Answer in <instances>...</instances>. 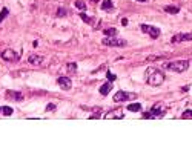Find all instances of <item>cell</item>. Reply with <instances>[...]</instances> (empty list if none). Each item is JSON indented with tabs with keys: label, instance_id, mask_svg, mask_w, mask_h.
<instances>
[{
	"label": "cell",
	"instance_id": "obj_1",
	"mask_svg": "<svg viewBox=\"0 0 192 158\" xmlns=\"http://www.w3.org/2000/svg\"><path fill=\"white\" fill-rule=\"evenodd\" d=\"M187 68H189L187 60H175V62L165 63V69H169V71H174V72H184Z\"/></svg>",
	"mask_w": 192,
	"mask_h": 158
},
{
	"label": "cell",
	"instance_id": "obj_2",
	"mask_svg": "<svg viewBox=\"0 0 192 158\" xmlns=\"http://www.w3.org/2000/svg\"><path fill=\"white\" fill-rule=\"evenodd\" d=\"M146 81L151 86H160L165 81V75L160 71H155V69H151V71L146 74Z\"/></svg>",
	"mask_w": 192,
	"mask_h": 158
},
{
	"label": "cell",
	"instance_id": "obj_3",
	"mask_svg": "<svg viewBox=\"0 0 192 158\" xmlns=\"http://www.w3.org/2000/svg\"><path fill=\"white\" fill-rule=\"evenodd\" d=\"M103 45L114 46V48H121V46H126V42L121 40V39H115V36H114V37H104L103 39Z\"/></svg>",
	"mask_w": 192,
	"mask_h": 158
},
{
	"label": "cell",
	"instance_id": "obj_4",
	"mask_svg": "<svg viewBox=\"0 0 192 158\" xmlns=\"http://www.w3.org/2000/svg\"><path fill=\"white\" fill-rule=\"evenodd\" d=\"M142 31L146 32L148 36H151L152 39L160 37V29H158V28H155V26H151V25H142Z\"/></svg>",
	"mask_w": 192,
	"mask_h": 158
},
{
	"label": "cell",
	"instance_id": "obj_5",
	"mask_svg": "<svg viewBox=\"0 0 192 158\" xmlns=\"http://www.w3.org/2000/svg\"><path fill=\"white\" fill-rule=\"evenodd\" d=\"M165 112H166V108H165V104H162V103H155L152 106V109H151L152 117H162V115H165Z\"/></svg>",
	"mask_w": 192,
	"mask_h": 158
},
{
	"label": "cell",
	"instance_id": "obj_6",
	"mask_svg": "<svg viewBox=\"0 0 192 158\" xmlns=\"http://www.w3.org/2000/svg\"><path fill=\"white\" fill-rule=\"evenodd\" d=\"M104 118H108V120H120V118H125V114H123V111L121 109H112V111H109L106 115H104Z\"/></svg>",
	"mask_w": 192,
	"mask_h": 158
},
{
	"label": "cell",
	"instance_id": "obj_7",
	"mask_svg": "<svg viewBox=\"0 0 192 158\" xmlns=\"http://www.w3.org/2000/svg\"><path fill=\"white\" fill-rule=\"evenodd\" d=\"M17 57H19V55H17V52H14L12 49H5L2 52V58L6 60V62H15Z\"/></svg>",
	"mask_w": 192,
	"mask_h": 158
},
{
	"label": "cell",
	"instance_id": "obj_8",
	"mask_svg": "<svg viewBox=\"0 0 192 158\" xmlns=\"http://www.w3.org/2000/svg\"><path fill=\"white\" fill-rule=\"evenodd\" d=\"M187 40H192V34H175L172 39H171V43H178V42H187Z\"/></svg>",
	"mask_w": 192,
	"mask_h": 158
},
{
	"label": "cell",
	"instance_id": "obj_9",
	"mask_svg": "<svg viewBox=\"0 0 192 158\" xmlns=\"http://www.w3.org/2000/svg\"><path fill=\"white\" fill-rule=\"evenodd\" d=\"M57 83H59V86L62 87V89H65V91H68V89H71V86H72L71 80H69L68 77H60V78L57 80Z\"/></svg>",
	"mask_w": 192,
	"mask_h": 158
},
{
	"label": "cell",
	"instance_id": "obj_10",
	"mask_svg": "<svg viewBox=\"0 0 192 158\" xmlns=\"http://www.w3.org/2000/svg\"><path fill=\"white\" fill-rule=\"evenodd\" d=\"M111 89H112V81H106L104 84L100 86V94L101 95H108L111 92Z\"/></svg>",
	"mask_w": 192,
	"mask_h": 158
},
{
	"label": "cell",
	"instance_id": "obj_11",
	"mask_svg": "<svg viewBox=\"0 0 192 158\" xmlns=\"http://www.w3.org/2000/svg\"><path fill=\"white\" fill-rule=\"evenodd\" d=\"M6 98L9 100H17V101H20L23 98V95L20 92H17V91H6Z\"/></svg>",
	"mask_w": 192,
	"mask_h": 158
},
{
	"label": "cell",
	"instance_id": "obj_12",
	"mask_svg": "<svg viewBox=\"0 0 192 158\" xmlns=\"http://www.w3.org/2000/svg\"><path fill=\"white\" fill-rule=\"evenodd\" d=\"M28 60H29L31 65H36V66H39V65L43 63V57H42V55H36V54H31Z\"/></svg>",
	"mask_w": 192,
	"mask_h": 158
},
{
	"label": "cell",
	"instance_id": "obj_13",
	"mask_svg": "<svg viewBox=\"0 0 192 158\" xmlns=\"http://www.w3.org/2000/svg\"><path fill=\"white\" fill-rule=\"evenodd\" d=\"M128 98H129V94H128V92H123V91H118V92L114 95V101H115V103L125 101V100H128Z\"/></svg>",
	"mask_w": 192,
	"mask_h": 158
},
{
	"label": "cell",
	"instance_id": "obj_14",
	"mask_svg": "<svg viewBox=\"0 0 192 158\" xmlns=\"http://www.w3.org/2000/svg\"><path fill=\"white\" fill-rule=\"evenodd\" d=\"M128 111H131V112H140L142 111V104L140 103H131L128 106Z\"/></svg>",
	"mask_w": 192,
	"mask_h": 158
},
{
	"label": "cell",
	"instance_id": "obj_15",
	"mask_svg": "<svg viewBox=\"0 0 192 158\" xmlns=\"http://www.w3.org/2000/svg\"><path fill=\"white\" fill-rule=\"evenodd\" d=\"M165 11H166L168 14H177V12L180 11V8H178V6H172V5H169V6L165 8Z\"/></svg>",
	"mask_w": 192,
	"mask_h": 158
},
{
	"label": "cell",
	"instance_id": "obj_16",
	"mask_svg": "<svg viewBox=\"0 0 192 158\" xmlns=\"http://www.w3.org/2000/svg\"><path fill=\"white\" fill-rule=\"evenodd\" d=\"M112 2H111V0H104V2L101 3V8L104 9V11H109V9H112Z\"/></svg>",
	"mask_w": 192,
	"mask_h": 158
},
{
	"label": "cell",
	"instance_id": "obj_17",
	"mask_svg": "<svg viewBox=\"0 0 192 158\" xmlns=\"http://www.w3.org/2000/svg\"><path fill=\"white\" fill-rule=\"evenodd\" d=\"M104 34H106L108 37H114L117 34V29L115 28H109V29H104Z\"/></svg>",
	"mask_w": 192,
	"mask_h": 158
},
{
	"label": "cell",
	"instance_id": "obj_18",
	"mask_svg": "<svg viewBox=\"0 0 192 158\" xmlns=\"http://www.w3.org/2000/svg\"><path fill=\"white\" fill-rule=\"evenodd\" d=\"M75 6H77L80 11H85V9H86V3L83 2V0H77V2H75Z\"/></svg>",
	"mask_w": 192,
	"mask_h": 158
},
{
	"label": "cell",
	"instance_id": "obj_19",
	"mask_svg": "<svg viewBox=\"0 0 192 158\" xmlns=\"http://www.w3.org/2000/svg\"><path fill=\"white\" fill-rule=\"evenodd\" d=\"M66 68H68L69 72H75V71H77V65H75V63H68Z\"/></svg>",
	"mask_w": 192,
	"mask_h": 158
},
{
	"label": "cell",
	"instance_id": "obj_20",
	"mask_svg": "<svg viewBox=\"0 0 192 158\" xmlns=\"http://www.w3.org/2000/svg\"><path fill=\"white\" fill-rule=\"evenodd\" d=\"M80 17L83 19V22H86V23H92V20H94V19H91L89 15H86V14H83V12L80 14Z\"/></svg>",
	"mask_w": 192,
	"mask_h": 158
},
{
	"label": "cell",
	"instance_id": "obj_21",
	"mask_svg": "<svg viewBox=\"0 0 192 158\" xmlns=\"http://www.w3.org/2000/svg\"><path fill=\"white\" fill-rule=\"evenodd\" d=\"M6 15H8V9H6V8H3V9H2V12H0V23L3 22V19H5Z\"/></svg>",
	"mask_w": 192,
	"mask_h": 158
},
{
	"label": "cell",
	"instance_id": "obj_22",
	"mask_svg": "<svg viewBox=\"0 0 192 158\" xmlns=\"http://www.w3.org/2000/svg\"><path fill=\"white\" fill-rule=\"evenodd\" d=\"M2 112H3V115H6V117H8V115H11V114H12V109H11V108H3V109H2Z\"/></svg>",
	"mask_w": 192,
	"mask_h": 158
},
{
	"label": "cell",
	"instance_id": "obj_23",
	"mask_svg": "<svg viewBox=\"0 0 192 158\" xmlns=\"http://www.w3.org/2000/svg\"><path fill=\"white\" fill-rule=\"evenodd\" d=\"M181 117H183V118H192V111H184Z\"/></svg>",
	"mask_w": 192,
	"mask_h": 158
},
{
	"label": "cell",
	"instance_id": "obj_24",
	"mask_svg": "<svg viewBox=\"0 0 192 158\" xmlns=\"http://www.w3.org/2000/svg\"><path fill=\"white\" fill-rule=\"evenodd\" d=\"M54 109H56V104H52V103L46 106V111H48V112H49V111H54Z\"/></svg>",
	"mask_w": 192,
	"mask_h": 158
},
{
	"label": "cell",
	"instance_id": "obj_25",
	"mask_svg": "<svg viewBox=\"0 0 192 158\" xmlns=\"http://www.w3.org/2000/svg\"><path fill=\"white\" fill-rule=\"evenodd\" d=\"M143 118H152V114H151V111H149V112H145V114H143Z\"/></svg>",
	"mask_w": 192,
	"mask_h": 158
},
{
	"label": "cell",
	"instance_id": "obj_26",
	"mask_svg": "<svg viewBox=\"0 0 192 158\" xmlns=\"http://www.w3.org/2000/svg\"><path fill=\"white\" fill-rule=\"evenodd\" d=\"M108 78H109L111 81H114V80H115V75H114V74H111V72H108Z\"/></svg>",
	"mask_w": 192,
	"mask_h": 158
},
{
	"label": "cell",
	"instance_id": "obj_27",
	"mask_svg": "<svg viewBox=\"0 0 192 158\" xmlns=\"http://www.w3.org/2000/svg\"><path fill=\"white\" fill-rule=\"evenodd\" d=\"M121 25L126 26V25H128V19H121Z\"/></svg>",
	"mask_w": 192,
	"mask_h": 158
},
{
	"label": "cell",
	"instance_id": "obj_28",
	"mask_svg": "<svg viewBox=\"0 0 192 158\" xmlns=\"http://www.w3.org/2000/svg\"><path fill=\"white\" fill-rule=\"evenodd\" d=\"M57 14H59V15H65L66 12H65V9H59V12H57Z\"/></svg>",
	"mask_w": 192,
	"mask_h": 158
},
{
	"label": "cell",
	"instance_id": "obj_29",
	"mask_svg": "<svg viewBox=\"0 0 192 158\" xmlns=\"http://www.w3.org/2000/svg\"><path fill=\"white\" fill-rule=\"evenodd\" d=\"M91 2H94V3H97V2H100V0H91Z\"/></svg>",
	"mask_w": 192,
	"mask_h": 158
},
{
	"label": "cell",
	"instance_id": "obj_30",
	"mask_svg": "<svg viewBox=\"0 0 192 158\" xmlns=\"http://www.w3.org/2000/svg\"><path fill=\"white\" fill-rule=\"evenodd\" d=\"M138 2H148V0H138Z\"/></svg>",
	"mask_w": 192,
	"mask_h": 158
}]
</instances>
